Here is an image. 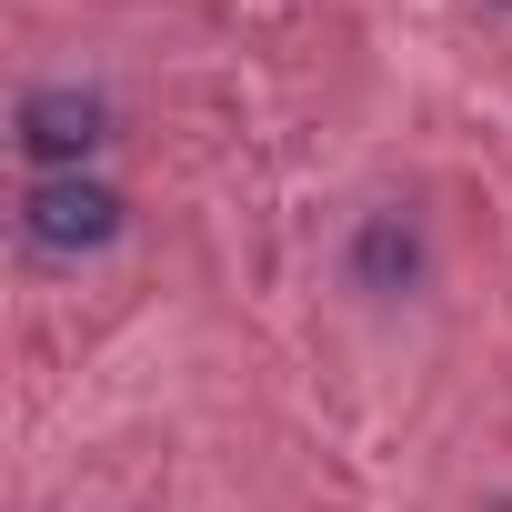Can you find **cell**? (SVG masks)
Masks as SVG:
<instances>
[{
    "instance_id": "1",
    "label": "cell",
    "mask_w": 512,
    "mask_h": 512,
    "mask_svg": "<svg viewBox=\"0 0 512 512\" xmlns=\"http://www.w3.org/2000/svg\"><path fill=\"white\" fill-rule=\"evenodd\" d=\"M21 231H31L41 251H101V241L121 231V191H111V181H81V171H51V181H31Z\"/></svg>"
},
{
    "instance_id": "2",
    "label": "cell",
    "mask_w": 512,
    "mask_h": 512,
    "mask_svg": "<svg viewBox=\"0 0 512 512\" xmlns=\"http://www.w3.org/2000/svg\"><path fill=\"white\" fill-rule=\"evenodd\" d=\"M21 141H31V161L81 171V151L111 141V111H101V91H31L21 101Z\"/></svg>"
}]
</instances>
